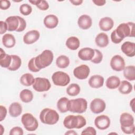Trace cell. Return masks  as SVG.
Returning <instances> with one entry per match:
<instances>
[{"instance_id":"1","label":"cell","mask_w":135,"mask_h":135,"mask_svg":"<svg viewBox=\"0 0 135 135\" xmlns=\"http://www.w3.org/2000/svg\"><path fill=\"white\" fill-rule=\"evenodd\" d=\"M86 124V119L81 115H69L64 118L63 121L64 126L69 129H80L84 127Z\"/></svg>"},{"instance_id":"2","label":"cell","mask_w":135,"mask_h":135,"mask_svg":"<svg viewBox=\"0 0 135 135\" xmlns=\"http://www.w3.org/2000/svg\"><path fill=\"white\" fill-rule=\"evenodd\" d=\"M59 118L58 113L55 110L50 108L43 109L40 114L41 121L45 124H55L58 122Z\"/></svg>"},{"instance_id":"3","label":"cell","mask_w":135,"mask_h":135,"mask_svg":"<svg viewBox=\"0 0 135 135\" xmlns=\"http://www.w3.org/2000/svg\"><path fill=\"white\" fill-rule=\"evenodd\" d=\"M53 58V52L49 50H45L35 57V63L37 68L41 70L49 66L52 63Z\"/></svg>"},{"instance_id":"4","label":"cell","mask_w":135,"mask_h":135,"mask_svg":"<svg viewBox=\"0 0 135 135\" xmlns=\"http://www.w3.org/2000/svg\"><path fill=\"white\" fill-rule=\"evenodd\" d=\"M115 30L117 35L123 40L126 37H134V23L133 22L121 23Z\"/></svg>"},{"instance_id":"5","label":"cell","mask_w":135,"mask_h":135,"mask_svg":"<svg viewBox=\"0 0 135 135\" xmlns=\"http://www.w3.org/2000/svg\"><path fill=\"white\" fill-rule=\"evenodd\" d=\"M88 107L87 101L84 98L69 100V111L73 113H82L86 111Z\"/></svg>"},{"instance_id":"6","label":"cell","mask_w":135,"mask_h":135,"mask_svg":"<svg viewBox=\"0 0 135 135\" xmlns=\"http://www.w3.org/2000/svg\"><path fill=\"white\" fill-rule=\"evenodd\" d=\"M21 122L25 129L28 131H34L38 127L37 119L30 113H26L22 115Z\"/></svg>"},{"instance_id":"7","label":"cell","mask_w":135,"mask_h":135,"mask_svg":"<svg viewBox=\"0 0 135 135\" xmlns=\"http://www.w3.org/2000/svg\"><path fill=\"white\" fill-rule=\"evenodd\" d=\"M53 83L57 86H65L70 82V76L63 71H56L52 76Z\"/></svg>"},{"instance_id":"8","label":"cell","mask_w":135,"mask_h":135,"mask_svg":"<svg viewBox=\"0 0 135 135\" xmlns=\"http://www.w3.org/2000/svg\"><path fill=\"white\" fill-rule=\"evenodd\" d=\"M33 88L37 92H44L49 91L51 84L48 79L45 78H35V82L32 85Z\"/></svg>"},{"instance_id":"9","label":"cell","mask_w":135,"mask_h":135,"mask_svg":"<svg viewBox=\"0 0 135 135\" xmlns=\"http://www.w3.org/2000/svg\"><path fill=\"white\" fill-rule=\"evenodd\" d=\"M106 108V104L104 100L100 98H95L90 103V108L91 111L95 114L102 113Z\"/></svg>"},{"instance_id":"10","label":"cell","mask_w":135,"mask_h":135,"mask_svg":"<svg viewBox=\"0 0 135 135\" xmlns=\"http://www.w3.org/2000/svg\"><path fill=\"white\" fill-rule=\"evenodd\" d=\"M90 72V68L87 65L82 64L73 70V74L78 79L84 80L88 77Z\"/></svg>"},{"instance_id":"11","label":"cell","mask_w":135,"mask_h":135,"mask_svg":"<svg viewBox=\"0 0 135 135\" xmlns=\"http://www.w3.org/2000/svg\"><path fill=\"white\" fill-rule=\"evenodd\" d=\"M110 66L112 70L120 72L125 67V62L123 58L119 55L113 56L110 61Z\"/></svg>"},{"instance_id":"12","label":"cell","mask_w":135,"mask_h":135,"mask_svg":"<svg viewBox=\"0 0 135 135\" xmlns=\"http://www.w3.org/2000/svg\"><path fill=\"white\" fill-rule=\"evenodd\" d=\"M94 125L100 130H105L110 127V119L105 115H99L94 120Z\"/></svg>"},{"instance_id":"13","label":"cell","mask_w":135,"mask_h":135,"mask_svg":"<svg viewBox=\"0 0 135 135\" xmlns=\"http://www.w3.org/2000/svg\"><path fill=\"white\" fill-rule=\"evenodd\" d=\"M40 32L37 30L28 31L23 36V41L26 44H32L36 42L40 38Z\"/></svg>"},{"instance_id":"14","label":"cell","mask_w":135,"mask_h":135,"mask_svg":"<svg viewBox=\"0 0 135 135\" xmlns=\"http://www.w3.org/2000/svg\"><path fill=\"white\" fill-rule=\"evenodd\" d=\"M79 27L82 30H88L90 28L92 24L91 17L86 14L81 15L78 20Z\"/></svg>"},{"instance_id":"15","label":"cell","mask_w":135,"mask_h":135,"mask_svg":"<svg viewBox=\"0 0 135 135\" xmlns=\"http://www.w3.org/2000/svg\"><path fill=\"white\" fill-rule=\"evenodd\" d=\"M122 52L129 57H133L135 55V43L129 41L124 42L121 46Z\"/></svg>"},{"instance_id":"16","label":"cell","mask_w":135,"mask_h":135,"mask_svg":"<svg viewBox=\"0 0 135 135\" xmlns=\"http://www.w3.org/2000/svg\"><path fill=\"white\" fill-rule=\"evenodd\" d=\"M78 55L81 60L91 61L94 55V51L90 47H84L79 51Z\"/></svg>"},{"instance_id":"17","label":"cell","mask_w":135,"mask_h":135,"mask_svg":"<svg viewBox=\"0 0 135 135\" xmlns=\"http://www.w3.org/2000/svg\"><path fill=\"white\" fill-rule=\"evenodd\" d=\"M120 122L121 124V128L131 127L134 124L133 117L129 113H122L120 117Z\"/></svg>"},{"instance_id":"18","label":"cell","mask_w":135,"mask_h":135,"mask_svg":"<svg viewBox=\"0 0 135 135\" xmlns=\"http://www.w3.org/2000/svg\"><path fill=\"white\" fill-rule=\"evenodd\" d=\"M43 23L46 28L52 29L56 27L58 25L59 19L56 15L50 14L44 17Z\"/></svg>"},{"instance_id":"19","label":"cell","mask_w":135,"mask_h":135,"mask_svg":"<svg viewBox=\"0 0 135 135\" xmlns=\"http://www.w3.org/2000/svg\"><path fill=\"white\" fill-rule=\"evenodd\" d=\"M5 22L7 24L8 31H16L19 27L20 21L18 16H9L6 19Z\"/></svg>"},{"instance_id":"20","label":"cell","mask_w":135,"mask_h":135,"mask_svg":"<svg viewBox=\"0 0 135 135\" xmlns=\"http://www.w3.org/2000/svg\"><path fill=\"white\" fill-rule=\"evenodd\" d=\"M114 25L113 20L110 17L102 18L99 23L100 28L103 31H109L111 30Z\"/></svg>"},{"instance_id":"21","label":"cell","mask_w":135,"mask_h":135,"mask_svg":"<svg viewBox=\"0 0 135 135\" xmlns=\"http://www.w3.org/2000/svg\"><path fill=\"white\" fill-rule=\"evenodd\" d=\"M88 83L91 88L98 89L103 86L104 78L100 75H93L89 79Z\"/></svg>"},{"instance_id":"22","label":"cell","mask_w":135,"mask_h":135,"mask_svg":"<svg viewBox=\"0 0 135 135\" xmlns=\"http://www.w3.org/2000/svg\"><path fill=\"white\" fill-rule=\"evenodd\" d=\"M95 42L96 45L100 47H105L109 44V37L105 33H100L98 34L95 38Z\"/></svg>"},{"instance_id":"23","label":"cell","mask_w":135,"mask_h":135,"mask_svg":"<svg viewBox=\"0 0 135 135\" xmlns=\"http://www.w3.org/2000/svg\"><path fill=\"white\" fill-rule=\"evenodd\" d=\"M0 52V65L2 67L7 69L10 66L12 62L11 55L6 54L2 48Z\"/></svg>"},{"instance_id":"24","label":"cell","mask_w":135,"mask_h":135,"mask_svg":"<svg viewBox=\"0 0 135 135\" xmlns=\"http://www.w3.org/2000/svg\"><path fill=\"white\" fill-rule=\"evenodd\" d=\"M9 113L12 117H17L22 112V107L18 102H13L9 107Z\"/></svg>"},{"instance_id":"25","label":"cell","mask_w":135,"mask_h":135,"mask_svg":"<svg viewBox=\"0 0 135 135\" xmlns=\"http://www.w3.org/2000/svg\"><path fill=\"white\" fill-rule=\"evenodd\" d=\"M2 43L6 48H12L16 44V40L14 35L11 34H5L2 37Z\"/></svg>"},{"instance_id":"26","label":"cell","mask_w":135,"mask_h":135,"mask_svg":"<svg viewBox=\"0 0 135 135\" xmlns=\"http://www.w3.org/2000/svg\"><path fill=\"white\" fill-rule=\"evenodd\" d=\"M120 79L117 76H111L106 80V86L109 89H115L119 87L120 84Z\"/></svg>"},{"instance_id":"27","label":"cell","mask_w":135,"mask_h":135,"mask_svg":"<svg viewBox=\"0 0 135 135\" xmlns=\"http://www.w3.org/2000/svg\"><path fill=\"white\" fill-rule=\"evenodd\" d=\"M65 44L67 47L70 50H76L79 47L80 42L77 37L71 36L66 40Z\"/></svg>"},{"instance_id":"28","label":"cell","mask_w":135,"mask_h":135,"mask_svg":"<svg viewBox=\"0 0 135 135\" xmlns=\"http://www.w3.org/2000/svg\"><path fill=\"white\" fill-rule=\"evenodd\" d=\"M69 100L66 97L60 98L57 102V108L61 113H65L69 111Z\"/></svg>"},{"instance_id":"29","label":"cell","mask_w":135,"mask_h":135,"mask_svg":"<svg viewBox=\"0 0 135 135\" xmlns=\"http://www.w3.org/2000/svg\"><path fill=\"white\" fill-rule=\"evenodd\" d=\"M20 83L24 86H29L33 85L35 82V78L31 73H25L23 74L20 78Z\"/></svg>"},{"instance_id":"30","label":"cell","mask_w":135,"mask_h":135,"mask_svg":"<svg viewBox=\"0 0 135 135\" xmlns=\"http://www.w3.org/2000/svg\"><path fill=\"white\" fill-rule=\"evenodd\" d=\"M123 75L127 80L134 81L135 80V66L134 65H128L124 67Z\"/></svg>"},{"instance_id":"31","label":"cell","mask_w":135,"mask_h":135,"mask_svg":"<svg viewBox=\"0 0 135 135\" xmlns=\"http://www.w3.org/2000/svg\"><path fill=\"white\" fill-rule=\"evenodd\" d=\"M133 86L132 84L128 81L123 80L119 86V91L123 94H129L132 90Z\"/></svg>"},{"instance_id":"32","label":"cell","mask_w":135,"mask_h":135,"mask_svg":"<svg viewBox=\"0 0 135 135\" xmlns=\"http://www.w3.org/2000/svg\"><path fill=\"white\" fill-rule=\"evenodd\" d=\"M12 62L10 66L7 68L9 71H15L18 70L22 64V60L20 56L16 55H11Z\"/></svg>"},{"instance_id":"33","label":"cell","mask_w":135,"mask_h":135,"mask_svg":"<svg viewBox=\"0 0 135 135\" xmlns=\"http://www.w3.org/2000/svg\"><path fill=\"white\" fill-rule=\"evenodd\" d=\"M21 100L24 103H28L32 101L33 99V92L28 89H24L20 93Z\"/></svg>"},{"instance_id":"34","label":"cell","mask_w":135,"mask_h":135,"mask_svg":"<svg viewBox=\"0 0 135 135\" xmlns=\"http://www.w3.org/2000/svg\"><path fill=\"white\" fill-rule=\"evenodd\" d=\"M56 66L61 69H65L70 64V60L65 55H61L57 57L56 60Z\"/></svg>"},{"instance_id":"35","label":"cell","mask_w":135,"mask_h":135,"mask_svg":"<svg viewBox=\"0 0 135 135\" xmlns=\"http://www.w3.org/2000/svg\"><path fill=\"white\" fill-rule=\"evenodd\" d=\"M80 87L76 83H72L70 84L66 88V91L68 95L71 97L78 95L80 92Z\"/></svg>"},{"instance_id":"36","label":"cell","mask_w":135,"mask_h":135,"mask_svg":"<svg viewBox=\"0 0 135 135\" xmlns=\"http://www.w3.org/2000/svg\"><path fill=\"white\" fill-rule=\"evenodd\" d=\"M29 2L33 5H36L38 9L42 11H46L49 8V3L45 0L29 1Z\"/></svg>"},{"instance_id":"37","label":"cell","mask_w":135,"mask_h":135,"mask_svg":"<svg viewBox=\"0 0 135 135\" xmlns=\"http://www.w3.org/2000/svg\"><path fill=\"white\" fill-rule=\"evenodd\" d=\"M20 12L22 15L27 16L32 13V7L28 4H23L20 7Z\"/></svg>"},{"instance_id":"38","label":"cell","mask_w":135,"mask_h":135,"mask_svg":"<svg viewBox=\"0 0 135 135\" xmlns=\"http://www.w3.org/2000/svg\"><path fill=\"white\" fill-rule=\"evenodd\" d=\"M94 55L93 58L91 59V61L94 64H99L100 63L103 59V55L101 52H100L99 50L94 49Z\"/></svg>"},{"instance_id":"39","label":"cell","mask_w":135,"mask_h":135,"mask_svg":"<svg viewBox=\"0 0 135 135\" xmlns=\"http://www.w3.org/2000/svg\"><path fill=\"white\" fill-rule=\"evenodd\" d=\"M28 69L33 72H37L40 71L39 69L37 68L35 63V57H32L28 62Z\"/></svg>"},{"instance_id":"40","label":"cell","mask_w":135,"mask_h":135,"mask_svg":"<svg viewBox=\"0 0 135 135\" xmlns=\"http://www.w3.org/2000/svg\"><path fill=\"white\" fill-rule=\"evenodd\" d=\"M18 17L19 21H20V25H19L18 28H17V30L16 31L17 32H21L23 31L25 29V28L26 27V23L25 20L22 17L18 16Z\"/></svg>"},{"instance_id":"41","label":"cell","mask_w":135,"mask_h":135,"mask_svg":"<svg viewBox=\"0 0 135 135\" xmlns=\"http://www.w3.org/2000/svg\"><path fill=\"white\" fill-rule=\"evenodd\" d=\"M9 134V135H23L24 132L22 128L20 127H15L11 129Z\"/></svg>"},{"instance_id":"42","label":"cell","mask_w":135,"mask_h":135,"mask_svg":"<svg viewBox=\"0 0 135 135\" xmlns=\"http://www.w3.org/2000/svg\"><path fill=\"white\" fill-rule=\"evenodd\" d=\"M111 40L112 42L115 44H118L120 43L123 39L121 38L117 34L115 30H114L111 34Z\"/></svg>"},{"instance_id":"43","label":"cell","mask_w":135,"mask_h":135,"mask_svg":"<svg viewBox=\"0 0 135 135\" xmlns=\"http://www.w3.org/2000/svg\"><path fill=\"white\" fill-rule=\"evenodd\" d=\"M97 131L95 129L92 127H89L84 129L81 132V134H91V135H96Z\"/></svg>"},{"instance_id":"44","label":"cell","mask_w":135,"mask_h":135,"mask_svg":"<svg viewBox=\"0 0 135 135\" xmlns=\"http://www.w3.org/2000/svg\"><path fill=\"white\" fill-rule=\"evenodd\" d=\"M11 6V2L7 0H2L0 1V8L1 9L6 10Z\"/></svg>"},{"instance_id":"45","label":"cell","mask_w":135,"mask_h":135,"mask_svg":"<svg viewBox=\"0 0 135 135\" xmlns=\"http://www.w3.org/2000/svg\"><path fill=\"white\" fill-rule=\"evenodd\" d=\"M121 130L123 132L126 134H133L135 131V126L134 124H133L132 126L126 128H121Z\"/></svg>"},{"instance_id":"46","label":"cell","mask_w":135,"mask_h":135,"mask_svg":"<svg viewBox=\"0 0 135 135\" xmlns=\"http://www.w3.org/2000/svg\"><path fill=\"white\" fill-rule=\"evenodd\" d=\"M7 114V109L6 108L1 105L0 106V121H2L6 117Z\"/></svg>"},{"instance_id":"47","label":"cell","mask_w":135,"mask_h":135,"mask_svg":"<svg viewBox=\"0 0 135 135\" xmlns=\"http://www.w3.org/2000/svg\"><path fill=\"white\" fill-rule=\"evenodd\" d=\"M1 24V30H0V34H3L5 33L7 30V25L5 22L1 21L0 22Z\"/></svg>"},{"instance_id":"48","label":"cell","mask_w":135,"mask_h":135,"mask_svg":"<svg viewBox=\"0 0 135 135\" xmlns=\"http://www.w3.org/2000/svg\"><path fill=\"white\" fill-rule=\"evenodd\" d=\"M93 3L97 6H103L106 3V1L104 0H93Z\"/></svg>"},{"instance_id":"49","label":"cell","mask_w":135,"mask_h":135,"mask_svg":"<svg viewBox=\"0 0 135 135\" xmlns=\"http://www.w3.org/2000/svg\"><path fill=\"white\" fill-rule=\"evenodd\" d=\"M70 2L74 5H80L83 3V0H70Z\"/></svg>"},{"instance_id":"50","label":"cell","mask_w":135,"mask_h":135,"mask_svg":"<svg viewBox=\"0 0 135 135\" xmlns=\"http://www.w3.org/2000/svg\"><path fill=\"white\" fill-rule=\"evenodd\" d=\"M65 134H73V135H76L78 134L76 132L74 131V130H69L67 131Z\"/></svg>"},{"instance_id":"51","label":"cell","mask_w":135,"mask_h":135,"mask_svg":"<svg viewBox=\"0 0 135 135\" xmlns=\"http://www.w3.org/2000/svg\"><path fill=\"white\" fill-rule=\"evenodd\" d=\"M0 130H1V134H3V133L4 131V129L2 124L0 125Z\"/></svg>"}]
</instances>
